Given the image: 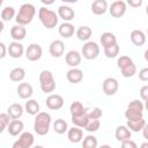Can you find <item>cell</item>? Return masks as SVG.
Instances as JSON below:
<instances>
[{"instance_id": "cell-38", "label": "cell", "mask_w": 148, "mask_h": 148, "mask_svg": "<svg viewBox=\"0 0 148 148\" xmlns=\"http://www.w3.org/2000/svg\"><path fill=\"white\" fill-rule=\"evenodd\" d=\"M10 119L12 118H10V116L8 113H1L0 114V132H3L8 127L9 123L12 121Z\"/></svg>"}, {"instance_id": "cell-24", "label": "cell", "mask_w": 148, "mask_h": 148, "mask_svg": "<svg viewBox=\"0 0 148 148\" xmlns=\"http://www.w3.org/2000/svg\"><path fill=\"white\" fill-rule=\"evenodd\" d=\"M25 109H23V106L20 103H13L8 106L7 109V113L10 116L12 119H20L21 116L23 114V111Z\"/></svg>"}, {"instance_id": "cell-7", "label": "cell", "mask_w": 148, "mask_h": 148, "mask_svg": "<svg viewBox=\"0 0 148 148\" xmlns=\"http://www.w3.org/2000/svg\"><path fill=\"white\" fill-rule=\"evenodd\" d=\"M126 9H127V6H126V2L123 1V0H116L111 3L110 8H109V12H110V15L112 17H116V18H119L121 16L125 15L126 13Z\"/></svg>"}, {"instance_id": "cell-9", "label": "cell", "mask_w": 148, "mask_h": 148, "mask_svg": "<svg viewBox=\"0 0 148 148\" xmlns=\"http://www.w3.org/2000/svg\"><path fill=\"white\" fill-rule=\"evenodd\" d=\"M102 88H103V92L106 96H112L118 91V88H119L118 80L114 77H106L103 81Z\"/></svg>"}, {"instance_id": "cell-43", "label": "cell", "mask_w": 148, "mask_h": 148, "mask_svg": "<svg viewBox=\"0 0 148 148\" xmlns=\"http://www.w3.org/2000/svg\"><path fill=\"white\" fill-rule=\"evenodd\" d=\"M121 147H123V148H136L138 146H136V143H135L133 140L127 139V140L121 141Z\"/></svg>"}, {"instance_id": "cell-36", "label": "cell", "mask_w": 148, "mask_h": 148, "mask_svg": "<svg viewBox=\"0 0 148 148\" xmlns=\"http://www.w3.org/2000/svg\"><path fill=\"white\" fill-rule=\"evenodd\" d=\"M104 54L106 56V58H110V59L111 58H116L119 54V45H118V43L114 44V45L104 47Z\"/></svg>"}, {"instance_id": "cell-26", "label": "cell", "mask_w": 148, "mask_h": 148, "mask_svg": "<svg viewBox=\"0 0 148 148\" xmlns=\"http://www.w3.org/2000/svg\"><path fill=\"white\" fill-rule=\"evenodd\" d=\"M76 37L80 39V40H82V42H88V39L91 37V35H92V30H91V28L90 27H88V25H81L80 28H77V30H76Z\"/></svg>"}, {"instance_id": "cell-10", "label": "cell", "mask_w": 148, "mask_h": 148, "mask_svg": "<svg viewBox=\"0 0 148 148\" xmlns=\"http://www.w3.org/2000/svg\"><path fill=\"white\" fill-rule=\"evenodd\" d=\"M46 106L50 109V110H60L62 106H64V98L61 95H58V94H51L47 96L46 98Z\"/></svg>"}, {"instance_id": "cell-34", "label": "cell", "mask_w": 148, "mask_h": 148, "mask_svg": "<svg viewBox=\"0 0 148 148\" xmlns=\"http://www.w3.org/2000/svg\"><path fill=\"white\" fill-rule=\"evenodd\" d=\"M125 117L127 120H133V119H139V118H143V111H139L135 109H131L127 108L125 111Z\"/></svg>"}, {"instance_id": "cell-19", "label": "cell", "mask_w": 148, "mask_h": 148, "mask_svg": "<svg viewBox=\"0 0 148 148\" xmlns=\"http://www.w3.org/2000/svg\"><path fill=\"white\" fill-rule=\"evenodd\" d=\"M114 136L116 139L121 142L124 140H127V139H131L132 136V131L127 127V125H120L116 128V132H114Z\"/></svg>"}, {"instance_id": "cell-4", "label": "cell", "mask_w": 148, "mask_h": 148, "mask_svg": "<svg viewBox=\"0 0 148 148\" xmlns=\"http://www.w3.org/2000/svg\"><path fill=\"white\" fill-rule=\"evenodd\" d=\"M39 86L43 92L50 94L56 89V80L50 71H42L39 74Z\"/></svg>"}, {"instance_id": "cell-55", "label": "cell", "mask_w": 148, "mask_h": 148, "mask_svg": "<svg viewBox=\"0 0 148 148\" xmlns=\"http://www.w3.org/2000/svg\"><path fill=\"white\" fill-rule=\"evenodd\" d=\"M147 36H148V28H147Z\"/></svg>"}, {"instance_id": "cell-54", "label": "cell", "mask_w": 148, "mask_h": 148, "mask_svg": "<svg viewBox=\"0 0 148 148\" xmlns=\"http://www.w3.org/2000/svg\"><path fill=\"white\" fill-rule=\"evenodd\" d=\"M146 14L148 15V5H147V7H146Z\"/></svg>"}, {"instance_id": "cell-48", "label": "cell", "mask_w": 148, "mask_h": 148, "mask_svg": "<svg viewBox=\"0 0 148 148\" xmlns=\"http://www.w3.org/2000/svg\"><path fill=\"white\" fill-rule=\"evenodd\" d=\"M142 135H143V138L148 141V124H147V123H146L145 127L142 128Z\"/></svg>"}, {"instance_id": "cell-16", "label": "cell", "mask_w": 148, "mask_h": 148, "mask_svg": "<svg viewBox=\"0 0 148 148\" xmlns=\"http://www.w3.org/2000/svg\"><path fill=\"white\" fill-rule=\"evenodd\" d=\"M66 79L71 83H80L83 80V72L80 68L72 67L67 73H66Z\"/></svg>"}, {"instance_id": "cell-40", "label": "cell", "mask_w": 148, "mask_h": 148, "mask_svg": "<svg viewBox=\"0 0 148 148\" xmlns=\"http://www.w3.org/2000/svg\"><path fill=\"white\" fill-rule=\"evenodd\" d=\"M102 116H103V111L98 106H95L92 109H89V111H88L89 119H99Z\"/></svg>"}, {"instance_id": "cell-37", "label": "cell", "mask_w": 148, "mask_h": 148, "mask_svg": "<svg viewBox=\"0 0 148 148\" xmlns=\"http://www.w3.org/2000/svg\"><path fill=\"white\" fill-rule=\"evenodd\" d=\"M97 139L94 135H87L82 140V147L83 148H96L97 147Z\"/></svg>"}, {"instance_id": "cell-32", "label": "cell", "mask_w": 148, "mask_h": 148, "mask_svg": "<svg viewBox=\"0 0 148 148\" xmlns=\"http://www.w3.org/2000/svg\"><path fill=\"white\" fill-rule=\"evenodd\" d=\"M15 16H16V13H15V9L13 7L6 6V7L2 8V10H1V21H3V22L10 21Z\"/></svg>"}, {"instance_id": "cell-15", "label": "cell", "mask_w": 148, "mask_h": 148, "mask_svg": "<svg viewBox=\"0 0 148 148\" xmlns=\"http://www.w3.org/2000/svg\"><path fill=\"white\" fill-rule=\"evenodd\" d=\"M25 36H27V30H25L24 25L16 23L15 25H13L10 28V37L14 40H17V42L23 40L25 38Z\"/></svg>"}, {"instance_id": "cell-18", "label": "cell", "mask_w": 148, "mask_h": 148, "mask_svg": "<svg viewBox=\"0 0 148 148\" xmlns=\"http://www.w3.org/2000/svg\"><path fill=\"white\" fill-rule=\"evenodd\" d=\"M24 128V124L18 120V119H12V121L9 123L8 127H7V132L12 135V136H17L18 134H21L23 132Z\"/></svg>"}, {"instance_id": "cell-13", "label": "cell", "mask_w": 148, "mask_h": 148, "mask_svg": "<svg viewBox=\"0 0 148 148\" xmlns=\"http://www.w3.org/2000/svg\"><path fill=\"white\" fill-rule=\"evenodd\" d=\"M7 49H8V53H9V56H10L12 58H14V59H18V58H21L22 54H23V52H24V47H23V45H22L20 42H17V40H14V42L9 43V45H8Z\"/></svg>"}, {"instance_id": "cell-53", "label": "cell", "mask_w": 148, "mask_h": 148, "mask_svg": "<svg viewBox=\"0 0 148 148\" xmlns=\"http://www.w3.org/2000/svg\"><path fill=\"white\" fill-rule=\"evenodd\" d=\"M145 108L147 109V111H148V101H146V104H145Z\"/></svg>"}, {"instance_id": "cell-25", "label": "cell", "mask_w": 148, "mask_h": 148, "mask_svg": "<svg viewBox=\"0 0 148 148\" xmlns=\"http://www.w3.org/2000/svg\"><path fill=\"white\" fill-rule=\"evenodd\" d=\"M99 40H101V44H102L103 49L117 44V37L114 36V34H112V32H110V31L103 32V34L101 35V37H99Z\"/></svg>"}, {"instance_id": "cell-21", "label": "cell", "mask_w": 148, "mask_h": 148, "mask_svg": "<svg viewBox=\"0 0 148 148\" xmlns=\"http://www.w3.org/2000/svg\"><path fill=\"white\" fill-rule=\"evenodd\" d=\"M58 32H59V35H60L61 37L71 38V37L74 35V32H76V31H75L74 25H73L71 22H64V23H61V24L59 25Z\"/></svg>"}, {"instance_id": "cell-23", "label": "cell", "mask_w": 148, "mask_h": 148, "mask_svg": "<svg viewBox=\"0 0 148 148\" xmlns=\"http://www.w3.org/2000/svg\"><path fill=\"white\" fill-rule=\"evenodd\" d=\"M108 10V2L106 0H94L91 3V12L95 15H103Z\"/></svg>"}, {"instance_id": "cell-3", "label": "cell", "mask_w": 148, "mask_h": 148, "mask_svg": "<svg viewBox=\"0 0 148 148\" xmlns=\"http://www.w3.org/2000/svg\"><path fill=\"white\" fill-rule=\"evenodd\" d=\"M38 18L40 23L44 25L46 29H53L58 24V14L56 12L46 8V7H40L38 9Z\"/></svg>"}, {"instance_id": "cell-17", "label": "cell", "mask_w": 148, "mask_h": 148, "mask_svg": "<svg viewBox=\"0 0 148 148\" xmlns=\"http://www.w3.org/2000/svg\"><path fill=\"white\" fill-rule=\"evenodd\" d=\"M16 91H17V95H18L21 98H23V99L30 98V97L32 96V94H34L32 86H31L30 83H28V82H22V83H20V84L17 86Z\"/></svg>"}, {"instance_id": "cell-8", "label": "cell", "mask_w": 148, "mask_h": 148, "mask_svg": "<svg viewBox=\"0 0 148 148\" xmlns=\"http://www.w3.org/2000/svg\"><path fill=\"white\" fill-rule=\"evenodd\" d=\"M43 50L39 44H30L25 50V58L29 61H37L42 58Z\"/></svg>"}, {"instance_id": "cell-52", "label": "cell", "mask_w": 148, "mask_h": 148, "mask_svg": "<svg viewBox=\"0 0 148 148\" xmlns=\"http://www.w3.org/2000/svg\"><path fill=\"white\" fill-rule=\"evenodd\" d=\"M140 147H141V148H148V142H143Z\"/></svg>"}, {"instance_id": "cell-22", "label": "cell", "mask_w": 148, "mask_h": 148, "mask_svg": "<svg viewBox=\"0 0 148 148\" xmlns=\"http://www.w3.org/2000/svg\"><path fill=\"white\" fill-rule=\"evenodd\" d=\"M130 38H131V42L135 46H142L146 43V35L142 30H139V29L132 30L131 35H130Z\"/></svg>"}, {"instance_id": "cell-42", "label": "cell", "mask_w": 148, "mask_h": 148, "mask_svg": "<svg viewBox=\"0 0 148 148\" xmlns=\"http://www.w3.org/2000/svg\"><path fill=\"white\" fill-rule=\"evenodd\" d=\"M127 108L135 109V110H139V111H143L145 105H143V104H142V102H140L139 99H133L132 102H130V103H128Z\"/></svg>"}, {"instance_id": "cell-5", "label": "cell", "mask_w": 148, "mask_h": 148, "mask_svg": "<svg viewBox=\"0 0 148 148\" xmlns=\"http://www.w3.org/2000/svg\"><path fill=\"white\" fill-rule=\"evenodd\" d=\"M81 54L87 60H94L99 54V46L96 42H87L83 44Z\"/></svg>"}, {"instance_id": "cell-49", "label": "cell", "mask_w": 148, "mask_h": 148, "mask_svg": "<svg viewBox=\"0 0 148 148\" xmlns=\"http://www.w3.org/2000/svg\"><path fill=\"white\" fill-rule=\"evenodd\" d=\"M40 2L44 3V5H46V6H49V5H52L54 2V0H40Z\"/></svg>"}, {"instance_id": "cell-12", "label": "cell", "mask_w": 148, "mask_h": 148, "mask_svg": "<svg viewBox=\"0 0 148 148\" xmlns=\"http://www.w3.org/2000/svg\"><path fill=\"white\" fill-rule=\"evenodd\" d=\"M64 51H65V44H64L62 40L56 39V40H53V42L50 44L49 52H50V54H51L53 58H60V57L64 54Z\"/></svg>"}, {"instance_id": "cell-33", "label": "cell", "mask_w": 148, "mask_h": 148, "mask_svg": "<svg viewBox=\"0 0 148 148\" xmlns=\"http://www.w3.org/2000/svg\"><path fill=\"white\" fill-rule=\"evenodd\" d=\"M53 130H54V132L58 133V134H65V133L68 131L67 123H66L64 119L59 118V119H57V120L53 123Z\"/></svg>"}, {"instance_id": "cell-27", "label": "cell", "mask_w": 148, "mask_h": 148, "mask_svg": "<svg viewBox=\"0 0 148 148\" xmlns=\"http://www.w3.org/2000/svg\"><path fill=\"white\" fill-rule=\"evenodd\" d=\"M89 111V109H88ZM88 111L82 113V114H79V116H72V123L75 125V126H79L81 128H86L87 124L89 123V117H88Z\"/></svg>"}, {"instance_id": "cell-46", "label": "cell", "mask_w": 148, "mask_h": 148, "mask_svg": "<svg viewBox=\"0 0 148 148\" xmlns=\"http://www.w3.org/2000/svg\"><path fill=\"white\" fill-rule=\"evenodd\" d=\"M140 96L141 98L146 102L148 101V86H142L141 89H140Z\"/></svg>"}, {"instance_id": "cell-1", "label": "cell", "mask_w": 148, "mask_h": 148, "mask_svg": "<svg viewBox=\"0 0 148 148\" xmlns=\"http://www.w3.org/2000/svg\"><path fill=\"white\" fill-rule=\"evenodd\" d=\"M51 114L47 112H38L34 120V131L38 135H46L51 126Z\"/></svg>"}, {"instance_id": "cell-31", "label": "cell", "mask_w": 148, "mask_h": 148, "mask_svg": "<svg viewBox=\"0 0 148 148\" xmlns=\"http://www.w3.org/2000/svg\"><path fill=\"white\" fill-rule=\"evenodd\" d=\"M88 109H89V108H84V106L82 105V103L79 102V101L73 102V103L69 105V111H71V114H72V116H79V114H82V113L87 112Z\"/></svg>"}, {"instance_id": "cell-39", "label": "cell", "mask_w": 148, "mask_h": 148, "mask_svg": "<svg viewBox=\"0 0 148 148\" xmlns=\"http://www.w3.org/2000/svg\"><path fill=\"white\" fill-rule=\"evenodd\" d=\"M99 126H101L99 119H90L84 130L88 131V132H92L94 133V132H96V131L99 130Z\"/></svg>"}, {"instance_id": "cell-20", "label": "cell", "mask_w": 148, "mask_h": 148, "mask_svg": "<svg viewBox=\"0 0 148 148\" xmlns=\"http://www.w3.org/2000/svg\"><path fill=\"white\" fill-rule=\"evenodd\" d=\"M58 16L60 18H62L65 22H69V21H72L74 18L75 12L69 6H60L58 8Z\"/></svg>"}, {"instance_id": "cell-2", "label": "cell", "mask_w": 148, "mask_h": 148, "mask_svg": "<svg viewBox=\"0 0 148 148\" xmlns=\"http://www.w3.org/2000/svg\"><path fill=\"white\" fill-rule=\"evenodd\" d=\"M35 15H36V7L32 3H23L20 7L18 13L15 16V21L18 24L27 25V24L31 23Z\"/></svg>"}, {"instance_id": "cell-35", "label": "cell", "mask_w": 148, "mask_h": 148, "mask_svg": "<svg viewBox=\"0 0 148 148\" xmlns=\"http://www.w3.org/2000/svg\"><path fill=\"white\" fill-rule=\"evenodd\" d=\"M120 72H121V75L124 77H132L134 74H136V66L134 62H132V64L123 67L120 69Z\"/></svg>"}, {"instance_id": "cell-28", "label": "cell", "mask_w": 148, "mask_h": 148, "mask_svg": "<svg viewBox=\"0 0 148 148\" xmlns=\"http://www.w3.org/2000/svg\"><path fill=\"white\" fill-rule=\"evenodd\" d=\"M25 77V71L22 67H15L9 73V79L13 82H21Z\"/></svg>"}, {"instance_id": "cell-14", "label": "cell", "mask_w": 148, "mask_h": 148, "mask_svg": "<svg viewBox=\"0 0 148 148\" xmlns=\"http://www.w3.org/2000/svg\"><path fill=\"white\" fill-rule=\"evenodd\" d=\"M67 138L72 143H79L83 139V131L79 126H73L72 128H68L67 131Z\"/></svg>"}, {"instance_id": "cell-6", "label": "cell", "mask_w": 148, "mask_h": 148, "mask_svg": "<svg viewBox=\"0 0 148 148\" xmlns=\"http://www.w3.org/2000/svg\"><path fill=\"white\" fill-rule=\"evenodd\" d=\"M35 138L30 132H22L18 139L13 143V148H30L34 145Z\"/></svg>"}, {"instance_id": "cell-50", "label": "cell", "mask_w": 148, "mask_h": 148, "mask_svg": "<svg viewBox=\"0 0 148 148\" xmlns=\"http://www.w3.org/2000/svg\"><path fill=\"white\" fill-rule=\"evenodd\" d=\"M60 1H62V2H65V3H75V2H77L79 0H60Z\"/></svg>"}, {"instance_id": "cell-29", "label": "cell", "mask_w": 148, "mask_h": 148, "mask_svg": "<svg viewBox=\"0 0 148 148\" xmlns=\"http://www.w3.org/2000/svg\"><path fill=\"white\" fill-rule=\"evenodd\" d=\"M127 127L132 131V132H140L142 131V128L146 125V121L143 118H139V119H133V120H127Z\"/></svg>"}, {"instance_id": "cell-30", "label": "cell", "mask_w": 148, "mask_h": 148, "mask_svg": "<svg viewBox=\"0 0 148 148\" xmlns=\"http://www.w3.org/2000/svg\"><path fill=\"white\" fill-rule=\"evenodd\" d=\"M24 109L31 116H36L38 112H40L39 111V109H40L39 108V104H38V102L36 99H28V102H25Z\"/></svg>"}, {"instance_id": "cell-44", "label": "cell", "mask_w": 148, "mask_h": 148, "mask_svg": "<svg viewBox=\"0 0 148 148\" xmlns=\"http://www.w3.org/2000/svg\"><path fill=\"white\" fill-rule=\"evenodd\" d=\"M139 79L143 82H148V67H145L139 72Z\"/></svg>"}, {"instance_id": "cell-45", "label": "cell", "mask_w": 148, "mask_h": 148, "mask_svg": "<svg viewBox=\"0 0 148 148\" xmlns=\"http://www.w3.org/2000/svg\"><path fill=\"white\" fill-rule=\"evenodd\" d=\"M143 0H126V3L130 6V7H133V8H139L141 7Z\"/></svg>"}, {"instance_id": "cell-47", "label": "cell", "mask_w": 148, "mask_h": 148, "mask_svg": "<svg viewBox=\"0 0 148 148\" xmlns=\"http://www.w3.org/2000/svg\"><path fill=\"white\" fill-rule=\"evenodd\" d=\"M0 50H1V53H0V58L1 59H3L5 57H6V51H8V49H6V45H5V43H0Z\"/></svg>"}, {"instance_id": "cell-11", "label": "cell", "mask_w": 148, "mask_h": 148, "mask_svg": "<svg viewBox=\"0 0 148 148\" xmlns=\"http://www.w3.org/2000/svg\"><path fill=\"white\" fill-rule=\"evenodd\" d=\"M82 54L75 50H71L65 56V61L69 67H77L81 64Z\"/></svg>"}, {"instance_id": "cell-41", "label": "cell", "mask_w": 148, "mask_h": 148, "mask_svg": "<svg viewBox=\"0 0 148 148\" xmlns=\"http://www.w3.org/2000/svg\"><path fill=\"white\" fill-rule=\"evenodd\" d=\"M132 62H133V60L128 56H120L118 58V60H117V66H118L119 69H121L123 67H125V66H127V65H130Z\"/></svg>"}, {"instance_id": "cell-51", "label": "cell", "mask_w": 148, "mask_h": 148, "mask_svg": "<svg viewBox=\"0 0 148 148\" xmlns=\"http://www.w3.org/2000/svg\"><path fill=\"white\" fill-rule=\"evenodd\" d=\"M143 56H145V60L148 62V49L145 51V54H143Z\"/></svg>"}]
</instances>
